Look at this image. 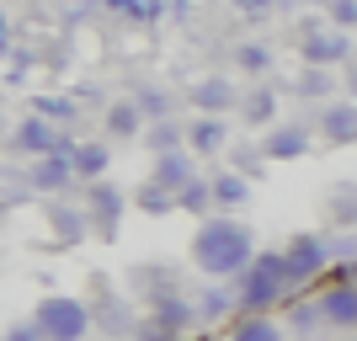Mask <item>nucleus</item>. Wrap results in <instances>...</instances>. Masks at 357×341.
<instances>
[{
  "label": "nucleus",
  "instance_id": "1",
  "mask_svg": "<svg viewBox=\"0 0 357 341\" xmlns=\"http://www.w3.org/2000/svg\"><path fill=\"white\" fill-rule=\"evenodd\" d=\"M251 262H256V245H251V229H245L240 219L213 213V219L197 224V235H192V267L203 272V278L235 282Z\"/></svg>",
  "mask_w": 357,
  "mask_h": 341
},
{
  "label": "nucleus",
  "instance_id": "2",
  "mask_svg": "<svg viewBox=\"0 0 357 341\" xmlns=\"http://www.w3.org/2000/svg\"><path fill=\"white\" fill-rule=\"evenodd\" d=\"M288 288H294V278H288L283 251H256V262L235 278V294H240V310L245 315H267L272 304H283Z\"/></svg>",
  "mask_w": 357,
  "mask_h": 341
},
{
  "label": "nucleus",
  "instance_id": "3",
  "mask_svg": "<svg viewBox=\"0 0 357 341\" xmlns=\"http://www.w3.org/2000/svg\"><path fill=\"white\" fill-rule=\"evenodd\" d=\"M32 326H38L43 341H86L91 336V310L70 294H54V298H38Z\"/></svg>",
  "mask_w": 357,
  "mask_h": 341
},
{
  "label": "nucleus",
  "instance_id": "4",
  "mask_svg": "<svg viewBox=\"0 0 357 341\" xmlns=\"http://www.w3.org/2000/svg\"><path fill=\"white\" fill-rule=\"evenodd\" d=\"M298 59L310 64V70H347L357 59V38L342 32V27H304Z\"/></svg>",
  "mask_w": 357,
  "mask_h": 341
},
{
  "label": "nucleus",
  "instance_id": "5",
  "mask_svg": "<svg viewBox=\"0 0 357 341\" xmlns=\"http://www.w3.org/2000/svg\"><path fill=\"white\" fill-rule=\"evenodd\" d=\"M203 315H197L192 298H181V294H160V298H149V320L139 326V341H176L181 331H192Z\"/></svg>",
  "mask_w": 357,
  "mask_h": 341
},
{
  "label": "nucleus",
  "instance_id": "6",
  "mask_svg": "<svg viewBox=\"0 0 357 341\" xmlns=\"http://www.w3.org/2000/svg\"><path fill=\"white\" fill-rule=\"evenodd\" d=\"M6 144H11V155H22V160H43V155H59V149H75V139L64 134L59 123H48V118H22L11 128V139H6Z\"/></svg>",
  "mask_w": 357,
  "mask_h": 341
},
{
  "label": "nucleus",
  "instance_id": "7",
  "mask_svg": "<svg viewBox=\"0 0 357 341\" xmlns=\"http://www.w3.org/2000/svg\"><path fill=\"white\" fill-rule=\"evenodd\" d=\"M240 102H245V91H240L229 75H203L197 86H187L192 118H229V112H240Z\"/></svg>",
  "mask_w": 357,
  "mask_h": 341
},
{
  "label": "nucleus",
  "instance_id": "8",
  "mask_svg": "<svg viewBox=\"0 0 357 341\" xmlns=\"http://www.w3.org/2000/svg\"><path fill=\"white\" fill-rule=\"evenodd\" d=\"M283 262H288V278H294V288H304V282H314L320 272H326L331 262V240L326 235H294L283 245Z\"/></svg>",
  "mask_w": 357,
  "mask_h": 341
},
{
  "label": "nucleus",
  "instance_id": "9",
  "mask_svg": "<svg viewBox=\"0 0 357 341\" xmlns=\"http://www.w3.org/2000/svg\"><path fill=\"white\" fill-rule=\"evenodd\" d=\"M123 187L118 181H96L86 187V213H91V235L96 240H118V224H123Z\"/></svg>",
  "mask_w": 357,
  "mask_h": 341
},
{
  "label": "nucleus",
  "instance_id": "10",
  "mask_svg": "<svg viewBox=\"0 0 357 341\" xmlns=\"http://www.w3.org/2000/svg\"><path fill=\"white\" fill-rule=\"evenodd\" d=\"M22 176H27L32 192H43V197H64L75 181H80V176H75V149H59V155H43V160H32Z\"/></svg>",
  "mask_w": 357,
  "mask_h": 341
},
{
  "label": "nucleus",
  "instance_id": "11",
  "mask_svg": "<svg viewBox=\"0 0 357 341\" xmlns=\"http://www.w3.org/2000/svg\"><path fill=\"white\" fill-rule=\"evenodd\" d=\"M256 149H261L267 160H304V155L314 149V128L310 123H272Z\"/></svg>",
  "mask_w": 357,
  "mask_h": 341
},
{
  "label": "nucleus",
  "instance_id": "12",
  "mask_svg": "<svg viewBox=\"0 0 357 341\" xmlns=\"http://www.w3.org/2000/svg\"><path fill=\"white\" fill-rule=\"evenodd\" d=\"M314 128H320L326 144H357V102H347V96L326 102L314 112Z\"/></svg>",
  "mask_w": 357,
  "mask_h": 341
},
{
  "label": "nucleus",
  "instance_id": "13",
  "mask_svg": "<svg viewBox=\"0 0 357 341\" xmlns=\"http://www.w3.org/2000/svg\"><path fill=\"white\" fill-rule=\"evenodd\" d=\"M229 139H235L229 118H187V149H192L197 160H208V155L229 149Z\"/></svg>",
  "mask_w": 357,
  "mask_h": 341
},
{
  "label": "nucleus",
  "instance_id": "14",
  "mask_svg": "<svg viewBox=\"0 0 357 341\" xmlns=\"http://www.w3.org/2000/svg\"><path fill=\"white\" fill-rule=\"evenodd\" d=\"M203 176V171H197V155L192 149H176V155H160V160H155V171H149V181H160L165 192H187V187H192V181Z\"/></svg>",
  "mask_w": 357,
  "mask_h": 341
},
{
  "label": "nucleus",
  "instance_id": "15",
  "mask_svg": "<svg viewBox=\"0 0 357 341\" xmlns=\"http://www.w3.org/2000/svg\"><path fill=\"white\" fill-rule=\"evenodd\" d=\"M107 139H144V107L134 102V96H118V102H107V118H102Z\"/></svg>",
  "mask_w": 357,
  "mask_h": 341
},
{
  "label": "nucleus",
  "instance_id": "16",
  "mask_svg": "<svg viewBox=\"0 0 357 341\" xmlns=\"http://www.w3.org/2000/svg\"><path fill=\"white\" fill-rule=\"evenodd\" d=\"M48 229L59 235V245H80V240L91 235V213H86V203L75 208V203H48Z\"/></svg>",
  "mask_w": 357,
  "mask_h": 341
},
{
  "label": "nucleus",
  "instance_id": "17",
  "mask_svg": "<svg viewBox=\"0 0 357 341\" xmlns=\"http://www.w3.org/2000/svg\"><path fill=\"white\" fill-rule=\"evenodd\" d=\"M107 171H112V144L107 139H80L75 144V176L86 187H96V181H107Z\"/></svg>",
  "mask_w": 357,
  "mask_h": 341
},
{
  "label": "nucleus",
  "instance_id": "18",
  "mask_svg": "<svg viewBox=\"0 0 357 341\" xmlns=\"http://www.w3.org/2000/svg\"><path fill=\"white\" fill-rule=\"evenodd\" d=\"M320 315L326 326H342V331H357V282H336L320 294Z\"/></svg>",
  "mask_w": 357,
  "mask_h": 341
},
{
  "label": "nucleus",
  "instance_id": "19",
  "mask_svg": "<svg viewBox=\"0 0 357 341\" xmlns=\"http://www.w3.org/2000/svg\"><path fill=\"white\" fill-rule=\"evenodd\" d=\"M240 118L251 123V128H261V134H267L272 123H278V91H272V80H261V86L245 91V102H240Z\"/></svg>",
  "mask_w": 357,
  "mask_h": 341
},
{
  "label": "nucleus",
  "instance_id": "20",
  "mask_svg": "<svg viewBox=\"0 0 357 341\" xmlns=\"http://www.w3.org/2000/svg\"><path fill=\"white\" fill-rule=\"evenodd\" d=\"M144 149H149V160H160V155H176V149H187V123H176V118L149 123V128H144Z\"/></svg>",
  "mask_w": 357,
  "mask_h": 341
},
{
  "label": "nucleus",
  "instance_id": "21",
  "mask_svg": "<svg viewBox=\"0 0 357 341\" xmlns=\"http://www.w3.org/2000/svg\"><path fill=\"white\" fill-rule=\"evenodd\" d=\"M272 64H278V54H272V43H261V38H245V43L235 48V70H240V75L272 80Z\"/></svg>",
  "mask_w": 357,
  "mask_h": 341
},
{
  "label": "nucleus",
  "instance_id": "22",
  "mask_svg": "<svg viewBox=\"0 0 357 341\" xmlns=\"http://www.w3.org/2000/svg\"><path fill=\"white\" fill-rule=\"evenodd\" d=\"M336 86H342V80H336L331 70H310V64H304V70H298V80H294V96L326 107V102H336Z\"/></svg>",
  "mask_w": 357,
  "mask_h": 341
},
{
  "label": "nucleus",
  "instance_id": "23",
  "mask_svg": "<svg viewBox=\"0 0 357 341\" xmlns=\"http://www.w3.org/2000/svg\"><path fill=\"white\" fill-rule=\"evenodd\" d=\"M208 187L219 208H240L251 197V176H240V171H208Z\"/></svg>",
  "mask_w": 357,
  "mask_h": 341
},
{
  "label": "nucleus",
  "instance_id": "24",
  "mask_svg": "<svg viewBox=\"0 0 357 341\" xmlns=\"http://www.w3.org/2000/svg\"><path fill=\"white\" fill-rule=\"evenodd\" d=\"M229 341H288V331L272 315H245V320L229 326Z\"/></svg>",
  "mask_w": 357,
  "mask_h": 341
},
{
  "label": "nucleus",
  "instance_id": "25",
  "mask_svg": "<svg viewBox=\"0 0 357 341\" xmlns=\"http://www.w3.org/2000/svg\"><path fill=\"white\" fill-rule=\"evenodd\" d=\"M134 203H139V213H149V219H165V213H181L176 208V192H165L160 181H144L134 192Z\"/></svg>",
  "mask_w": 357,
  "mask_h": 341
},
{
  "label": "nucleus",
  "instance_id": "26",
  "mask_svg": "<svg viewBox=\"0 0 357 341\" xmlns=\"http://www.w3.org/2000/svg\"><path fill=\"white\" fill-rule=\"evenodd\" d=\"M229 310H240V294H235V282H213L208 294H203V304H197V315H203V320H224Z\"/></svg>",
  "mask_w": 357,
  "mask_h": 341
},
{
  "label": "nucleus",
  "instance_id": "27",
  "mask_svg": "<svg viewBox=\"0 0 357 341\" xmlns=\"http://www.w3.org/2000/svg\"><path fill=\"white\" fill-rule=\"evenodd\" d=\"M176 208H181V213H197V219H213V208H219V203H213V187H208V176H197L192 187H187V192L176 197Z\"/></svg>",
  "mask_w": 357,
  "mask_h": 341
},
{
  "label": "nucleus",
  "instance_id": "28",
  "mask_svg": "<svg viewBox=\"0 0 357 341\" xmlns=\"http://www.w3.org/2000/svg\"><path fill=\"white\" fill-rule=\"evenodd\" d=\"M32 118H48V123H75V96H32Z\"/></svg>",
  "mask_w": 357,
  "mask_h": 341
},
{
  "label": "nucleus",
  "instance_id": "29",
  "mask_svg": "<svg viewBox=\"0 0 357 341\" xmlns=\"http://www.w3.org/2000/svg\"><path fill=\"white\" fill-rule=\"evenodd\" d=\"M134 102L144 107V123H165V118H171V102H176V96H171V91H155V86H149V91H139Z\"/></svg>",
  "mask_w": 357,
  "mask_h": 341
},
{
  "label": "nucleus",
  "instance_id": "30",
  "mask_svg": "<svg viewBox=\"0 0 357 341\" xmlns=\"http://www.w3.org/2000/svg\"><path fill=\"white\" fill-rule=\"evenodd\" d=\"M27 70H32V54L27 48H6V86H22V80H27Z\"/></svg>",
  "mask_w": 357,
  "mask_h": 341
},
{
  "label": "nucleus",
  "instance_id": "31",
  "mask_svg": "<svg viewBox=\"0 0 357 341\" xmlns=\"http://www.w3.org/2000/svg\"><path fill=\"white\" fill-rule=\"evenodd\" d=\"M326 11H331V27H342V32L357 38V0H331Z\"/></svg>",
  "mask_w": 357,
  "mask_h": 341
},
{
  "label": "nucleus",
  "instance_id": "32",
  "mask_svg": "<svg viewBox=\"0 0 357 341\" xmlns=\"http://www.w3.org/2000/svg\"><path fill=\"white\" fill-rule=\"evenodd\" d=\"M6 341H43V336H38V326L27 320V326H11V331H6Z\"/></svg>",
  "mask_w": 357,
  "mask_h": 341
},
{
  "label": "nucleus",
  "instance_id": "33",
  "mask_svg": "<svg viewBox=\"0 0 357 341\" xmlns=\"http://www.w3.org/2000/svg\"><path fill=\"white\" fill-rule=\"evenodd\" d=\"M342 91H347V102H357V59L347 64V75H342Z\"/></svg>",
  "mask_w": 357,
  "mask_h": 341
}]
</instances>
